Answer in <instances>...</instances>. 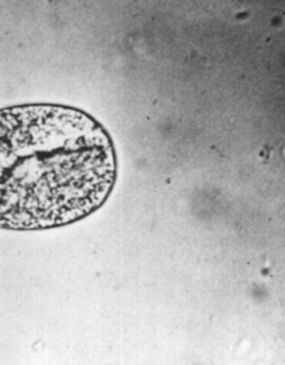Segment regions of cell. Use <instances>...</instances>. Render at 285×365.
<instances>
[{
  "label": "cell",
  "instance_id": "obj_1",
  "mask_svg": "<svg viewBox=\"0 0 285 365\" xmlns=\"http://www.w3.org/2000/svg\"><path fill=\"white\" fill-rule=\"evenodd\" d=\"M116 175L112 138L89 114L51 103L0 110V228L79 222L106 202Z\"/></svg>",
  "mask_w": 285,
  "mask_h": 365
}]
</instances>
